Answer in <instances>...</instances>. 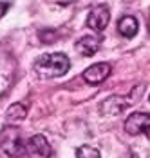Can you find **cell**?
I'll return each instance as SVG.
<instances>
[{
  "label": "cell",
  "instance_id": "obj_3",
  "mask_svg": "<svg viewBox=\"0 0 150 158\" xmlns=\"http://www.w3.org/2000/svg\"><path fill=\"white\" fill-rule=\"evenodd\" d=\"M16 71V60L6 49H0V96H4L13 85Z\"/></svg>",
  "mask_w": 150,
  "mask_h": 158
},
{
  "label": "cell",
  "instance_id": "obj_12",
  "mask_svg": "<svg viewBox=\"0 0 150 158\" xmlns=\"http://www.w3.org/2000/svg\"><path fill=\"white\" fill-rule=\"evenodd\" d=\"M76 158H101L100 151L94 149L92 145H81L76 151Z\"/></svg>",
  "mask_w": 150,
  "mask_h": 158
},
{
  "label": "cell",
  "instance_id": "obj_10",
  "mask_svg": "<svg viewBox=\"0 0 150 158\" xmlns=\"http://www.w3.org/2000/svg\"><path fill=\"white\" fill-rule=\"evenodd\" d=\"M137 29H139V24H137V20H136L134 16H130V15L120 18V22H118V31L125 38L136 36L137 35Z\"/></svg>",
  "mask_w": 150,
  "mask_h": 158
},
{
  "label": "cell",
  "instance_id": "obj_8",
  "mask_svg": "<svg viewBox=\"0 0 150 158\" xmlns=\"http://www.w3.org/2000/svg\"><path fill=\"white\" fill-rule=\"evenodd\" d=\"M109 20H110V13H109V7L107 6H98L94 7L87 16V26L94 31L101 33L109 26Z\"/></svg>",
  "mask_w": 150,
  "mask_h": 158
},
{
  "label": "cell",
  "instance_id": "obj_9",
  "mask_svg": "<svg viewBox=\"0 0 150 158\" xmlns=\"http://www.w3.org/2000/svg\"><path fill=\"white\" fill-rule=\"evenodd\" d=\"M100 46H101V40L94 35H89V36H83L76 42V51L81 56H92V55L98 53Z\"/></svg>",
  "mask_w": 150,
  "mask_h": 158
},
{
  "label": "cell",
  "instance_id": "obj_4",
  "mask_svg": "<svg viewBox=\"0 0 150 158\" xmlns=\"http://www.w3.org/2000/svg\"><path fill=\"white\" fill-rule=\"evenodd\" d=\"M125 131L128 135H145L150 138V113H132L125 120Z\"/></svg>",
  "mask_w": 150,
  "mask_h": 158
},
{
  "label": "cell",
  "instance_id": "obj_2",
  "mask_svg": "<svg viewBox=\"0 0 150 158\" xmlns=\"http://www.w3.org/2000/svg\"><path fill=\"white\" fill-rule=\"evenodd\" d=\"M0 151L9 158H20L26 155V142L22 140L18 127L7 126L0 131Z\"/></svg>",
  "mask_w": 150,
  "mask_h": 158
},
{
  "label": "cell",
  "instance_id": "obj_1",
  "mask_svg": "<svg viewBox=\"0 0 150 158\" xmlns=\"http://www.w3.org/2000/svg\"><path fill=\"white\" fill-rule=\"evenodd\" d=\"M71 60L63 53H47L34 62V71L42 78H56L69 71Z\"/></svg>",
  "mask_w": 150,
  "mask_h": 158
},
{
  "label": "cell",
  "instance_id": "obj_11",
  "mask_svg": "<svg viewBox=\"0 0 150 158\" xmlns=\"http://www.w3.org/2000/svg\"><path fill=\"white\" fill-rule=\"evenodd\" d=\"M26 116H27V107L24 104H13L7 109V120H11V122H20Z\"/></svg>",
  "mask_w": 150,
  "mask_h": 158
},
{
  "label": "cell",
  "instance_id": "obj_15",
  "mask_svg": "<svg viewBox=\"0 0 150 158\" xmlns=\"http://www.w3.org/2000/svg\"><path fill=\"white\" fill-rule=\"evenodd\" d=\"M148 29H150V22H148Z\"/></svg>",
  "mask_w": 150,
  "mask_h": 158
},
{
  "label": "cell",
  "instance_id": "obj_5",
  "mask_svg": "<svg viewBox=\"0 0 150 158\" xmlns=\"http://www.w3.org/2000/svg\"><path fill=\"white\" fill-rule=\"evenodd\" d=\"M26 155L27 158H51L53 149L44 135H34L26 142Z\"/></svg>",
  "mask_w": 150,
  "mask_h": 158
},
{
  "label": "cell",
  "instance_id": "obj_14",
  "mask_svg": "<svg viewBox=\"0 0 150 158\" xmlns=\"http://www.w3.org/2000/svg\"><path fill=\"white\" fill-rule=\"evenodd\" d=\"M11 7V2H0V18L6 15V11Z\"/></svg>",
  "mask_w": 150,
  "mask_h": 158
},
{
  "label": "cell",
  "instance_id": "obj_7",
  "mask_svg": "<svg viewBox=\"0 0 150 158\" xmlns=\"http://www.w3.org/2000/svg\"><path fill=\"white\" fill-rule=\"evenodd\" d=\"M110 73H112L110 64L98 62V64H92L90 67H87L83 71V80L87 84H90V85H100L101 82H105L110 77Z\"/></svg>",
  "mask_w": 150,
  "mask_h": 158
},
{
  "label": "cell",
  "instance_id": "obj_13",
  "mask_svg": "<svg viewBox=\"0 0 150 158\" xmlns=\"http://www.w3.org/2000/svg\"><path fill=\"white\" fill-rule=\"evenodd\" d=\"M40 36L44 38L42 42H45V44H51V42H54V31H42V33H40Z\"/></svg>",
  "mask_w": 150,
  "mask_h": 158
},
{
  "label": "cell",
  "instance_id": "obj_6",
  "mask_svg": "<svg viewBox=\"0 0 150 158\" xmlns=\"http://www.w3.org/2000/svg\"><path fill=\"white\" fill-rule=\"evenodd\" d=\"M136 93V89H134ZM134 93L128 96H109L105 102H101V106H100V111L103 113V114H120L121 111H125L130 104H134L136 98H134Z\"/></svg>",
  "mask_w": 150,
  "mask_h": 158
},
{
  "label": "cell",
  "instance_id": "obj_16",
  "mask_svg": "<svg viewBox=\"0 0 150 158\" xmlns=\"http://www.w3.org/2000/svg\"><path fill=\"white\" fill-rule=\"evenodd\" d=\"M148 100H150V96H148Z\"/></svg>",
  "mask_w": 150,
  "mask_h": 158
}]
</instances>
